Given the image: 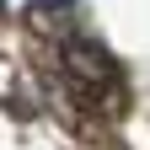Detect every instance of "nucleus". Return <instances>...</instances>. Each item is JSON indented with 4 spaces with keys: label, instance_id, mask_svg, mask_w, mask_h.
Returning a JSON list of instances; mask_svg holds the SVG:
<instances>
[{
    "label": "nucleus",
    "instance_id": "obj_1",
    "mask_svg": "<svg viewBox=\"0 0 150 150\" xmlns=\"http://www.w3.org/2000/svg\"><path fill=\"white\" fill-rule=\"evenodd\" d=\"M64 64H70L75 81H86V86H107L112 81V59H107L97 43H70L64 48Z\"/></svg>",
    "mask_w": 150,
    "mask_h": 150
}]
</instances>
